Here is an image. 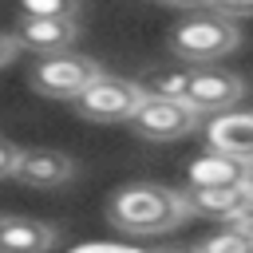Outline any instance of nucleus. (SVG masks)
Instances as JSON below:
<instances>
[{"instance_id": "nucleus-1", "label": "nucleus", "mask_w": 253, "mask_h": 253, "mask_svg": "<svg viewBox=\"0 0 253 253\" xmlns=\"http://www.w3.org/2000/svg\"><path fill=\"white\" fill-rule=\"evenodd\" d=\"M107 217L123 233L150 237V233H166L182 225L186 217H194V206L182 190H170L158 182H130L115 190V198L107 202Z\"/></svg>"}, {"instance_id": "nucleus-2", "label": "nucleus", "mask_w": 253, "mask_h": 253, "mask_svg": "<svg viewBox=\"0 0 253 253\" xmlns=\"http://www.w3.org/2000/svg\"><path fill=\"white\" fill-rule=\"evenodd\" d=\"M237 43H241L237 24L213 16L210 4H194L190 16L182 24H174V32H170L174 59H182L190 67H213L217 59H225L229 51H237Z\"/></svg>"}, {"instance_id": "nucleus-3", "label": "nucleus", "mask_w": 253, "mask_h": 253, "mask_svg": "<svg viewBox=\"0 0 253 253\" xmlns=\"http://www.w3.org/2000/svg\"><path fill=\"white\" fill-rule=\"evenodd\" d=\"M99 79H103L99 59L75 55V51L40 55V59L32 63V75H28V83H32L36 95H43V99H71V103H75L91 83H99Z\"/></svg>"}, {"instance_id": "nucleus-4", "label": "nucleus", "mask_w": 253, "mask_h": 253, "mask_svg": "<svg viewBox=\"0 0 253 253\" xmlns=\"http://www.w3.org/2000/svg\"><path fill=\"white\" fill-rule=\"evenodd\" d=\"M146 103L138 79H119V75H103L99 83H91L79 99L75 111L91 123H130L138 115V107Z\"/></svg>"}, {"instance_id": "nucleus-5", "label": "nucleus", "mask_w": 253, "mask_h": 253, "mask_svg": "<svg viewBox=\"0 0 253 253\" xmlns=\"http://www.w3.org/2000/svg\"><path fill=\"white\" fill-rule=\"evenodd\" d=\"M241 91H245V83L233 71H225V67H194V79H190V91H186L182 103L190 111L213 119V115L233 111V103L241 99Z\"/></svg>"}, {"instance_id": "nucleus-6", "label": "nucleus", "mask_w": 253, "mask_h": 253, "mask_svg": "<svg viewBox=\"0 0 253 253\" xmlns=\"http://www.w3.org/2000/svg\"><path fill=\"white\" fill-rule=\"evenodd\" d=\"M198 111H190L186 103L178 99H146L138 107V115L130 119V126L150 138V142H174V138H186L194 126H198Z\"/></svg>"}, {"instance_id": "nucleus-7", "label": "nucleus", "mask_w": 253, "mask_h": 253, "mask_svg": "<svg viewBox=\"0 0 253 253\" xmlns=\"http://www.w3.org/2000/svg\"><path fill=\"white\" fill-rule=\"evenodd\" d=\"M206 146L253 166V111H225L206 123Z\"/></svg>"}, {"instance_id": "nucleus-8", "label": "nucleus", "mask_w": 253, "mask_h": 253, "mask_svg": "<svg viewBox=\"0 0 253 253\" xmlns=\"http://www.w3.org/2000/svg\"><path fill=\"white\" fill-rule=\"evenodd\" d=\"M16 178L24 186H36V190H55V186H67L75 178V162L63 150L36 146V150H24V158L16 166Z\"/></svg>"}, {"instance_id": "nucleus-9", "label": "nucleus", "mask_w": 253, "mask_h": 253, "mask_svg": "<svg viewBox=\"0 0 253 253\" xmlns=\"http://www.w3.org/2000/svg\"><path fill=\"white\" fill-rule=\"evenodd\" d=\"M79 36V20H28L20 16L16 20V40L20 47L28 51H40V55H59L75 43Z\"/></svg>"}, {"instance_id": "nucleus-10", "label": "nucleus", "mask_w": 253, "mask_h": 253, "mask_svg": "<svg viewBox=\"0 0 253 253\" xmlns=\"http://www.w3.org/2000/svg\"><path fill=\"white\" fill-rule=\"evenodd\" d=\"M186 178H190V190H229V186H245L249 166L237 162V158H229V154L206 150L202 158L190 162Z\"/></svg>"}, {"instance_id": "nucleus-11", "label": "nucleus", "mask_w": 253, "mask_h": 253, "mask_svg": "<svg viewBox=\"0 0 253 253\" xmlns=\"http://www.w3.org/2000/svg\"><path fill=\"white\" fill-rule=\"evenodd\" d=\"M59 241V229L36 217H8L0 229V253H51Z\"/></svg>"}, {"instance_id": "nucleus-12", "label": "nucleus", "mask_w": 253, "mask_h": 253, "mask_svg": "<svg viewBox=\"0 0 253 253\" xmlns=\"http://www.w3.org/2000/svg\"><path fill=\"white\" fill-rule=\"evenodd\" d=\"M190 79H194V67L190 63H162V67L142 71L138 87H142L146 99H178L182 103L186 91H190Z\"/></svg>"}, {"instance_id": "nucleus-13", "label": "nucleus", "mask_w": 253, "mask_h": 253, "mask_svg": "<svg viewBox=\"0 0 253 253\" xmlns=\"http://www.w3.org/2000/svg\"><path fill=\"white\" fill-rule=\"evenodd\" d=\"M194 213H206V217H221V221H233L245 206H249V186H229V190H186Z\"/></svg>"}, {"instance_id": "nucleus-14", "label": "nucleus", "mask_w": 253, "mask_h": 253, "mask_svg": "<svg viewBox=\"0 0 253 253\" xmlns=\"http://www.w3.org/2000/svg\"><path fill=\"white\" fill-rule=\"evenodd\" d=\"M198 253H253V241H249L245 233H237L233 225H225V229H217V233L202 237Z\"/></svg>"}, {"instance_id": "nucleus-15", "label": "nucleus", "mask_w": 253, "mask_h": 253, "mask_svg": "<svg viewBox=\"0 0 253 253\" xmlns=\"http://www.w3.org/2000/svg\"><path fill=\"white\" fill-rule=\"evenodd\" d=\"M20 16H28V20H79V4H71V0H28L20 8Z\"/></svg>"}, {"instance_id": "nucleus-16", "label": "nucleus", "mask_w": 253, "mask_h": 253, "mask_svg": "<svg viewBox=\"0 0 253 253\" xmlns=\"http://www.w3.org/2000/svg\"><path fill=\"white\" fill-rule=\"evenodd\" d=\"M20 158H24V150H20L16 142L0 138V178H16V166H20Z\"/></svg>"}, {"instance_id": "nucleus-17", "label": "nucleus", "mask_w": 253, "mask_h": 253, "mask_svg": "<svg viewBox=\"0 0 253 253\" xmlns=\"http://www.w3.org/2000/svg\"><path fill=\"white\" fill-rule=\"evenodd\" d=\"M67 253H146V249H134V245H119V241H83Z\"/></svg>"}, {"instance_id": "nucleus-18", "label": "nucleus", "mask_w": 253, "mask_h": 253, "mask_svg": "<svg viewBox=\"0 0 253 253\" xmlns=\"http://www.w3.org/2000/svg\"><path fill=\"white\" fill-rule=\"evenodd\" d=\"M210 12L221 16V20H229V24H237V20H253V4H210Z\"/></svg>"}, {"instance_id": "nucleus-19", "label": "nucleus", "mask_w": 253, "mask_h": 253, "mask_svg": "<svg viewBox=\"0 0 253 253\" xmlns=\"http://www.w3.org/2000/svg\"><path fill=\"white\" fill-rule=\"evenodd\" d=\"M16 51H20V40L12 32H0V67H8L16 59Z\"/></svg>"}, {"instance_id": "nucleus-20", "label": "nucleus", "mask_w": 253, "mask_h": 253, "mask_svg": "<svg viewBox=\"0 0 253 253\" xmlns=\"http://www.w3.org/2000/svg\"><path fill=\"white\" fill-rule=\"evenodd\" d=\"M229 225H233L237 233H245V237L253 241V198H249V206H245V210H241V213H237V217H233Z\"/></svg>"}, {"instance_id": "nucleus-21", "label": "nucleus", "mask_w": 253, "mask_h": 253, "mask_svg": "<svg viewBox=\"0 0 253 253\" xmlns=\"http://www.w3.org/2000/svg\"><path fill=\"white\" fill-rule=\"evenodd\" d=\"M154 253H198V249H154Z\"/></svg>"}, {"instance_id": "nucleus-22", "label": "nucleus", "mask_w": 253, "mask_h": 253, "mask_svg": "<svg viewBox=\"0 0 253 253\" xmlns=\"http://www.w3.org/2000/svg\"><path fill=\"white\" fill-rule=\"evenodd\" d=\"M245 186H249V194H253V166H249V178H245Z\"/></svg>"}, {"instance_id": "nucleus-23", "label": "nucleus", "mask_w": 253, "mask_h": 253, "mask_svg": "<svg viewBox=\"0 0 253 253\" xmlns=\"http://www.w3.org/2000/svg\"><path fill=\"white\" fill-rule=\"evenodd\" d=\"M4 225H8V217H4V213H0V229H4Z\"/></svg>"}]
</instances>
